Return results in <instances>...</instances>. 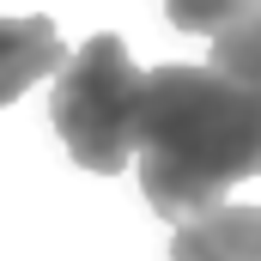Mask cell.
I'll return each instance as SVG.
<instances>
[{
  "label": "cell",
  "instance_id": "obj_1",
  "mask_svg": "<svg viewBox=\"0 0 261 261\" xmlns=\"http://www.w3.org/2000/svg\"><path fill=\"white\" fill-rule=\"evenodd\" d=\"M134 158L158 219L182 225L219 206L225 189L261 170V91L182 61L140 73Z\"/></svg>",
  "mask_w": 261,
  "mask_h": 261
},
{
  "label": "cell",
  "instance_id": "obj_2",
  "mask_svg": "<svg viewBox=\"0 0 261 261\" xmlns=\"http://www.w3.org/2000/svg\"><path fill=\"white\" fill-rule=\"evenodd\" d=\"M134 116H140V67L122 37L97 31L61 61L49 91V122L79 170L122 176V164L134 158Z\"/></svg>",
  "mask_w": 261,
  "mask_h": 261
},
{
  "label": "cell",
  "instance_id": "obj_3",
  "mask_svg": "<svg viewBox=\"0 0 261 261\" xmlns=\"http://www.w3.org/2000/svg\"><path fill=\"white\" fill-rule=\"evenodd\" d=\"M170 261H261V213L237 200L182 219L170 237Z\"/></svg>",
  "mask_w": 261,
  "mask_h": 261
},
{
  "label": "cell",
  "instance_id": "obj_4",
  "mask_svg": "<svg viewBox=\"0 0 261 261\" xmlns=\"http://www.w3.org/2000/svg\"><path fill=\"white\" fill-rule=\"evenodd\" d=\"M61 61H67V43H61V31H55L43 12H31V18H0V110H6L12 97H24L37 79L61 73Z\"/></svg>",
  "mask_w": 261,
  "mask_h": 261
},
{
  "label": "cell",
  "instance_id": "obj_5",
  "mask_svg": "<svg viewBox=\"0 0 261 261\" xmlns=\"http://www.w3.org/2000/svg\"><path fill=\"white\" fill-rule=\"evenodd\" d=\"M170 24L176 31H195V37H231L237 24H255V0H164Z\"/></svg>",
  "mask_w": 261,
  "mask_h": 261
}]
</instances>
